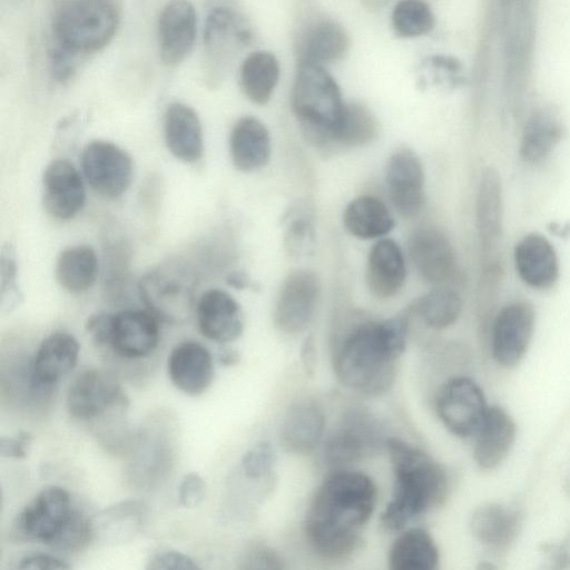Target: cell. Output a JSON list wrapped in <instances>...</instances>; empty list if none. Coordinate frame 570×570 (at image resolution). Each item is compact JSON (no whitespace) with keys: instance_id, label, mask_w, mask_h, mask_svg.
Instances as JSON below:
<instances>
[{"instance_id":"obj_1","label":"cell","mask_w":570,"mask_h":570,"mask_svg":"<svg viewBox=\"0 0 570 570\" xmlns=\"http://www.w3.org/2000/svg\"><path fill=\"white\" fill-rule=\"evenodd\" d=\"M377 489L361 471L338 469L314 493L305 517L312 549L326 560L351 556L361 541V529L375 509Z\"/></svg>"},{"instance_id":"obj_2","label":"cell","mask_w":570,"mask_h":570,"mask_svg":"<svg viewBox=\"0 0 570 570\" xmlns=\"http://www.w3.org/2000/svg\"><path fill=\"white\" fill-rule=\"evenodd\" d=\"M407 318L365 322L351 330L333 354V370L346 387L367 396L386 393L406 344Z\"/></svg>"},{"instance_id":"obj_3","label":"cell","mask_w":570,"mask_h":570,"mask_svg":"<svg viewBox=\"0 0 570 570\" xmlns=\"http://www.w3.org/2000/svg\"><path fill=\"white\" fill-rule=\"evenodd\" d=\"M385 446L393 468L394 485L381 522L387 530L397 531L444 502L449 476L441 463L405 441L390 438Z\"/></svg>"},{"instance_id":"obj_4","label":"cell","mask_w":570,"mask_h":570,"mask_svg":"<svg viewBox=\"0 0 570 570\" xmlns=\"http://www.w3.org/2000/svg\"><path fill=\"white\" fill-rule=\"evenodd\" d=\"M345 105L340 88L323 66L302 61L293 92L292 107L307 138L318 147H330Z\"/></svg>"},{"instance_id":"obj_5","label":"cell","mask_w":570,"mask_h":570,"mask_svg":"<svg viewBox=\"0 0 570 570\" xmlns=\"http://www.w3.org/2000/svg\"><path fill=\"white\" fill-rule=\"evenodd\" d=\"M118 20L111 0H73L55 19V45L73 56L95 52L112 39Z\"/></svg>"},{"instance_id":"obj_6","label":"cell","mask_w":570,"mask_h":570,"mask_svg":"<svg viewBox=\"0 0 570 570\" xmlns=\"http://www.w3.org/2000/svg\"><path fill=\"white\" fill-rule=\"evenodd\" d=\"M196 278L181 264L167 263L139 282L141 301L159 321L179 323L189 317L195 302Z\"/></svg>"},{"instance_id":"obj_7","label":"cell","mask_w":570,"mask_h":570,"mask_svg":"<svg viewBox=\"0 0 570 570\" xmlns=\"http://www.w3.org/2000/svg\"><path fill=\"white\" fill-rule=\"evenodd\" d=\"M383 445L377 420L366 410L352 407L340 420L324 443L327 464L342 466L358 462Z\"/></svg>"},{"instance_id":"obj_8","label":"cell","mask_w":570,"mask_h":570,"mask_svg":"<svg viewBox=\"0 0 570 570\" xmlns=\"http://www.w3.org/2000/svg\"><path fill=\"white\" fill-rule=\"evenodd\" d=\"M76 511L68 491L50 485L20 511L17 527L26 538L53 548Z\"/></svg>"},{"instance_id":"obj_9","label":"cell","mask_w":570,"mask_h":570,"mask_svg":"<svg viewBox=\"0 0 570 570\" xmlns=\"http://www.w3.org/2000/svg\"><path fill=\"white\" fill-rule=\"evenodd\" d=\"M435 406L443 425L459 438L474 435L489 407L481 387L465 376L446 381L438 393Z\"/></svg>"},{"instance_id":"obj_10","label":"cell","mask_w":570,"mask_h":570,"mask_svg":"<svg viewBox=\"0 0 570 570\" xmlns=\"http://www.w3.org/2000/svg\"><path fill=\"white\" fill-rule=\"evenodd\" d=\"M66 404L72 417L91 421L108 412L126 409L128 400L111 373L90 368L81 372L70 384Z\"/></svg>"},{"instance_id":"obj_11","label":"cell","mask_w":570,"mask_h":570,"mask_svg":"<svg viewBox=\"0 0 570 570\" xmlns=\"http://www.w3.org/2000/svg\"><path fill=\"white\" fill-rule=\"evenodd\" d=\"M81 168L91 188L107 198L121 196L128 189L134 173L130 156L106 140H94L85 147Z\"/></svg>"},{"instance_id":"obj_12","label":"cell","mask_w":570,"mask_h":570,"mask_svg":"<svg viewBox=\"0 0 570 570\" xmlns=\"http://www.w3.org/2000/svg\"><path fill=\"white\" fill-rule=\"evenodd\" d=\"M533 306L524 301L504 305L491 327V352L503 367H513L524 357L534 331Z\"/></svg>"},{"instance_id":"obj_13","label":"cell","mask_w":570,"mask_h":570,"mask_svg":"<svg viewBox=\"0 0 570 570\" xmlns=\"http://www.w3.org/2000/svg\"><path fill=\"white\" fill-rule=\"evenodd\" d=\"M476 226L482 248L483 268L488 275L501 272L500 246L503 235V194L499 173L483 171L476 198Z\"/></svg>"},{"instance_id":"obj_14","label":"cell","mask_w":570,"mask_h":570,"mask_svg":"<svg viewBox=\"0 0 570 570\" xmlns=\"http://www.w3.org/2000/svg\"><path fill=\"white\" fill-rule=\"evenodd\" d=\"M321 293L318 276L309 269H297L284 279L274 309L275 326L296 334L311 323Z\"/></svg>"},{"instance_id":"obj_15","label":"cell","mask_w":570,"mask_h":570,"mask_svg":"<svg viewBox=\"0 0 570 570\" xmlns=\"http://www.w3.org/2000/svg\"><path fill=\"white\" fill-rule=\"evenodd\" d=\"M411 261L428 283L446 285L456 274V259L449 238L438 228L424 226L409 237Z\"/></svg>"},{"instance_id":"obj_16","label":"cell","mask_w":570,"mask_h":570,"mask_svg":"<svg viewBox=\"0 0 570 570\" xmlns=\"http://www.w3.org/2000/svg\"><path fill=\"white\" fill-rule=\"evenodd\" d=\"M159 320L150 312L127 309L112 314L107 346L126 360L147 357L157 348Z\"/></svg>"},{"instance_id":"obj_17","label":"cell","mask_w":570,"mask_h":570,"mask_svg":"<svg viewBox=\"0 0 570 570\" xmlns=\"http://www.w3.org/2000/svg\"><path fill=\"white\" fill-rule=\"evenodd\" d=\"M86 202L82 177L72 163L55 159L42 175V203L46 212L61 220L75 217Z\"/></svg>"},{"instance_id":"obj_18","label":"cell","mask_w":570,"mask_h":570,"mask_svg":"<svg viewBox=\"0 0 570 570\" xmlns=\"http://www.w3.org/2000/svg\"><path fill=\"white\" fill-rule=\"evenodd\" d=\"M386 186L390 199L404 217L415 216L424 199V171L422 163L410 148H399L386 167Z\"/></svg>"},{"instance_id":"obj_19","label":"cell","mask_w":570,"mask_h":570,"mask_svg":"<svg viewBox=\"0 0 570 570\" xmlns=\"http://www.w3.org/2000/svg\"><path fill=\"white\" fill-rule=\"evenodd\" d=\"M80 346L76 337L67 332H55L39 345L31 363V381L35 390L47 394L73 370Z\"/></svg>"},{"instance_id":"obj_20","label":"cell","mask_w":570,"mask_h":570,"mask_svg":"<svg viewBox=\"0 0 570 570\" xmlns=\"http://www.w3.org/2000/svg\"><path fill=\"white\" fill-rule=\"evenodd\" d=\"M196 12L188 0H170L158 19V45L161 60L169 66L181 62L196 39Z\"/></svg>"},{"instance_id":"obj_21","label":"cell","mask_w":570,"mask_h":570,"mask_svg":"<svg viewBox=\"0 0 570 570\" xmlns=\"http://www.w3.org/2000/svg\"><path fill=\"white\" fill-rule=\"evenodd\" d=\"M167 372L171 383L179 391L189 396H198L213 383V356L199 342H180L168 355Z\"/></svg>"},{"instance_id":"obj_22","label":"cell","mask_w":570,"mask_h":570,"mask_svg":"<svg viewBox=\"0 0 570 570\" xmlns=\"http://www.w3.org/2000/svg\"><path fill=\"white\" fill-rule=\"evenodd\" d=\"M196 316L200 333L220 344L237 340L244 330L239 304L223 289L205 292L197 302Z\"/></svg>"},{"instance_id":"obj_23","label":"cell","mask_w":570,"mask_h":570,"mask_svg":"<svg viewBox=\"0 0 570 570\" xmlns=\"http://www.w3.org/2000/svg\"><path fill=\"white\" fill-rule=\"evenodd\" d=\"M513 258L519 277L528 286L547 289L558 281V255L546 236L539 233L524 235L514 247Z\"/></svg>"},{"instance_id":"obj_24","label":"cell","mask_w":570,"mask_h":570,"mask_svg":"<svg viewBox=\"0 0 570 570\" xmlns=\"http://www.w3.org/2000/svg\"><path fill=\"white\" fill-rule=\"evenodd\" d=\"M473 455L482 470L497 469L509 455L517 436L513 417L504 409L489 406L474 434Z\"/></svg>"},{"instance_id":"obj_25","label":"cell","mask_w":570,"mask_h":570,"mask_svg":"<svg viewBox=\"0 0 570 570\" xmlns=\"http://www.w3.org/2000/svg\"><path fill=\"white\" fill-rule=\"evenodd\" d=\"M521 525L520 511L505 503H484L478 507L470 518V530L474 539L494 552L509 549L515 541Z\"/></svg>"},{"instance_id":"obj_26","label":"cell","mask_w":570,"mask_h":570,"mask_svg":"<svg viewBox=\"0 0 570 570\" xmlns=\"http://www.w3.org/2000/svg\"><path fill=\"white\" fill-rule=\"evenodd\" d=\"M406 266L401 247L393 239L376 242L367 257L366 284L377 298H390L403 286Z\"/></svg>"},{"instance_id":"obj_27","label":"cell","mask_w":570,"mask_h":570,"mask_svg":"<svg viewBox=\"0 0 570 570\" xmlns=\"http://www.w3.org/2000/svg\"><path fill=\"white\" fill-rule=\"evenodd\" d=\"M324 429L325 417L321 407L313 401H298L284 416L281 440L288 452L308 454L320 444Z\"/></svg>"},{"instance_id":"obj_28","label":"cell","mask_w":570,"mask_h":570,"mask_svg":"<svg viewBox=\"0 0 570 570\" xmlns=\"http://www.w3.org/2000/svg\"><path fill=\"white\" fill-rule=\"evenodd\" d=\"M165 141L169 151L186 163L197 161L204 150L203 130L196 111L181 102L166 109L164 119Z\"/></svg>"},{"instance_id":"obj_29","label":"cell","mask_w":570,"mask_h":570,"mask_svg":"<svg viewBox=\"0 0 570 570\" xmlns=\"http://www.w3.org/2000/svg\"><path fill=\"white\" fill-rule=\"evenodd\" d=\"M271 149L269 132L264 124L250 116L236 121L229 136V153L238 170L254 171L264 167Z\"/></svg>"},{"instance_id":"obj_30","label":"cell","mask_w":570,"mask_h":570,"mask_svg":"<svg viewBox=\"0 0 570 570\" xmlns=\"http://www.w3.org/2000/svg\"><path fill=\"white\" fill-rule=\"evenodd\" d=\"M346 230L360 239H373L387 235L395 225L394 217L379 198L363 195L351 200L344 209Z\"/></svg>"},{"instance_id":"obj_31","label":"cell","mask_w":570,"mask_h":570,"mask_svg":"<svg viewBox=\"0 0 570 570\" xmlns=\"http://www.w3.org/2000/svg\"><path fill=\"white\" fill-rule=\"evenodd\" d=\"M439 560L433 538L422 528H410L397 537L387 558L392 570H434Z\"/></svg>"},{"instance_id":"obj_32","label":"cell","mask_w":570,"mask_h":570,"mask_svg":"<svg viewBox=\"0 0 570 570\" xmlns=\"http://www.w3.org/2000/svg\"><path fill=\"white\" fill-rule=\"evenodd\" d=\"M97 274L98 259L90 246L68 247L58 256L55 267L56 279L69 293L86 292L95 283Z\"/></svg>"},{"instance_id":"obj_33","label":"cell","mask_w":570,"mask_h":570,"mask_svg":"<svg viewBox=\"0 0 570 570\" xmlns=\"http://www.w3.org/2000/svg\"><path fill=\"white\" fill-rule=\"evenodd\" d=\"M278 78V61L268 51H255L242 63L240 87L245 96L256 105H265L271 99Z\"/></svg>"},{"instance_id":"obj_34","label":"cell","mask_w":570,"mask_h":570,"mask_svg":"<svg viewBox=\"0 0 570 570\" xmlns=\"http://www.w3.org/2000/svg\"><path fill=\"white\" fill-rule=\"evenodd\" d=\"M563 135L560 121L549 112L532 115L524 125L520 156L528 164H539L548 158Z\"/></svg>"},{"instance_id":"obj_35","label":"cell","mask_w":570,"mask_h":570,"mask_svg":"<svg viewBox=\"0 0 570 570\" xmlns=\"http://www.w3.org/2000/svg\"><path fill=\"white\" fill-rule=\"evenodd\" d=\"M249 37L248 30L232 10L219 7L213 9L207 16L204 45L208 56L217 59L230 48L246 43Z\"/></svg>"},{"instance_id":"obj_36","label":"cell","mask_w":570,"mask_h":570,"mask_svg":"<svg viewBox=\"0 0 570 570\" xmlns=\"http://www.w3.org/2000/svg\"><path fill=\"white\" fill-rule=\"evenodd\" d=\"M348 38L336 22H316L307 32L303 46V60L323 66L340 60L346 52Z\"/></svg>"},{"instance_id":"obj_37","label":"cell","mask_w":570,"mask_h":570,"mask_svg":"<svg viewBox=\"0 0 570 570\" xmlns=\"http://www.w3.org/2000/svg\"><path fill=\"white\" fill-rule=\"evenodd\" d=\"M144 509L136 501H126L104 510L92 521L94 538L112 542L126 541L140 529Z\"/></svg>"},{"instance_id":"obj_38","label":"cell","mask_w":570,"mask_h":570,"mask_svg":"<svg viewBox=\"0 0 570 570\" xmlns=\"http://www.w3.org/2000/svg\"><path fill=\"white\" fill-rule=\"evenodd\" d=\"M414 309L429 327L442 330L459 318L462 298L450 286L438 285L416 302Z\"/></svg>"},{"instance_id":"obj_39","label":"cell","mask_w":570,"mask_h":570,"mask_svg":"<svg viewBox=\"0 0 570 570\" xmlns=\"http://www.w3.org/2000/svg\"><path fill=\"white\" fill-rule=\"evenodd\" d=\"M376 131V119L365 106L357 102L346 104L330 147L363 146L375 137Z\"/></svg>"},{"instance_id":"obj_40","label":"cell","mask_w":570,"mask_h":570,"mask_svg":"<svg viewBox=\"0 0 570 570\" xmlns=\"http://www.w3.org/2000/svg\"><path fill=\"white\" fill-rule=\"evenodd\" d=\"M395 32L402 37H419L434 26V16L424 0H400L392 13Z\"/></svg>"},{"instance_id":"obj_41","label":"cell","mask_w":570,"mask_h":570,"mask_svg":"<svg viewBox=\"0 0 570 570\" xmlns=\"http://www.w3.org/2000/svg\"><path fill=\"white\" fill-rule=\"evenodd\" d=\"M274 463V449L265 441H261L252 446L242 459L243 471L249 479H259L265 476L272 471Z\"/></svg>"},{"instance_id":"obj_42","label":"cell","mask_w":570,"mask_h":570,"mask_svg":"<svg viewBox=\"0 0 570 570\" xmlns=\"http://www.w3.org/2000/svg\"><path fill=\"white\" fill-rule=\"evenodd\" d=\"M16 261L10 248L2 249L1 256V312H11L20 301L16 283Z\"/></svg>"},{"instance_id":"obj_43","label":"cell","mask_w":570,"mask_h":570,"mask_svg":"<svg viewBox=\"0 0 570 570\" xmlns=\"http://www.w3.org/2000/svg\"><path fill=\"white\" fill-rule=\"evenodd\" d=\"M148 570H195L199 566L189 556L170 549L154 552L147 561Z\"/></svg>"},{"instance_id":"obj_44","label":"cell","mask_w":570,"mask_h":570,"mask_svg":"<svg viewBox=\"0 0 570 570\" xmlns=\"http://www.w3.org/2000/svg\"><path fill=\"white\" fill-rule=\"evenodd\" d=\"M539 552L544 568L570 569V534L559 542L543 543Z\"/></svg>"},{"instance_id":"obj_45","label":"cell","mask_w":570,"mask_h":570,"mask_svg":"<svg viewBox=\"0 0 570 570\" xmlns=\"http://www.w3.org/2000/svg\"><path fill=\"white\" fill-rule=\"evenodd\" d=\"M206 495V483L204 479L195 473L186 474L178 488V498L180 504L185 508H197L200 505Z\"/></svg>"},{"instance_id":"obj_46","label":"cell","mask_w":570,"mask_h":570,"mask_svg":"<svg viewBox=\"0 0 570 570\" xmlns=\"http://www.w3.org/2000/svg\"><path fill=\"white\" fill-rule=\"evenodd\" d=\"M313 239L312 226L308 222L298 219L288 226L285 236V246L289 253L302 255L308 250V246Z\"/></svg>"},{"instance_id":"obj_47","label":"cell","mask_w":570,"mask_h":570,"mask_svg":"<svg viewBox=\"0 0 570 570\" xmlns=\"http://www.w3.org/2000/svg\"><path fill=\"white\" fill-rule=\"evenodd\" d=\"M19 569H45V570H63L69 569L65 560L48 553L32 552L23 556L17 566Z\"/></svg>"},{"instance_id":"obj_48","label":"cell","mask_w":570,"mask_h":570,"mask_svg":"<svg viewBox=\"0 0 570 570\" xmlns=\"http://www.w3.org/2000/svg\"><path fill=\"white\" fill-rule=\"evenodd\" d=\"M31 441L32 434L27 431H20L13 438L2 436L0 440V453L6 458L24 459L28 455Z\"/></svg>"},{"instance_id":"obj_49","label":"cell","mask_w":570,"mask_h":570,"mask_svg":"<svg viewBox=\"0 0 570 570\" xmlns=\"http://www.w3.org/2000/svg\"><path fill=\"white\" fill-rule=\"evenodd\" d=\"M244 568H282L277 556L264 546H253L246 552Z\"/></svg>"},{"instance_id":"obj_50","label":"cell","mask_w":570,"mask_h":570,"mask_svg":"<svg viewBox=\"0 0 570 570\" xmlns=\"http://www.w3.org/2000/svg\"><path fill=\"white\" fill-rule=\"evenodd\" d=\"M111 320L112 314L107 313H97L88 317L86 322V330L97 345L107 346L110 335Z\"/></svg>"},{"instance_id":"obj_51","label":"cell","mask_w":570,"mask_h":570,"mask_svg":"<svg viewBox=\"0 0 570 570\" xmlns=\"http://www.w3.org/2000/svg\"><path fill=\"white\" fill-rule=\"evenodd\" d=\"M302 362L304 370L307 374L312 375L314 373L315 364H316V352L315 345L312 337H308L303 347H302Z\"/></svg>"},{"instance_id":"obj_52","label":"cell","mask_w":570,"mask_h":570,"mask_svg":"<svg viewBox=\"0 0 570 570\" xmlns=\"http://www.w3.org/2000/svg\"><path fill=\"white\" fill-rule=\"evenodd\" d=\"M239 361V354L234 350H224L219 353L218 362L223 366H233Z\"/></svg>"},{"instance_id":"obj_53","label":"cell","mask_w":570,"mask_h":570,"mask_svg":"<svg viewBox=\"0 0 570 570\" xmlns=\"http://www.w3.org/2000/svg\"><path fill=\"white\" fill-rule=\"evenodd\" d=\"M227 282L230 286L236 287V288H245V287L250 286V282L246 278L245 275H243L240 273L232 274L227 278Z\"/></svg>"},{"instance_id":"obj_54","label":"cell","mask_w":570,"mask_h":570,"mask_svg":"<svg viewBox=\"0 0 570 570\" xmlns=\"http://www.w3.org/2000/svg\"><path fill=\"white\" fill-rule=\"evenodd\" d=\"M551 232L558 236H568L570 234V225H559L557 223L551 224Z\"/></svg>"},{"instance_id":"obj_55","label":"cell","mask_w":570,"mask_h":570,"mask_svg":"<svg viewBox=\"0 0 570 570\" xmlns=\"http://www.w3.org/2000/svg\"><path fill=\"white\" fill-rule=\"evenodd\" d=\"M563 489H564L567 497L570 499V471L568 472V474L564 478Z\"/></svg>"},{"instance_id":"obj_56","label":"cell","mask_w":570,"mask_h":570,"mask_svg":"<svg viewBox=\"0 0 570 570\" xmlns=\"http://www.w3.org/2000/svg\"><path fill=\"white\" fill-rule=\"evenodd\" d=\"M504 1H505V3H508V2H511V1H513V0H504Z\"/></svg>"}]
</instances>
